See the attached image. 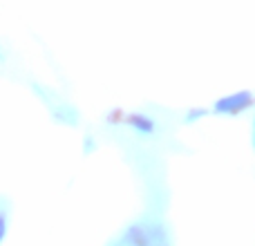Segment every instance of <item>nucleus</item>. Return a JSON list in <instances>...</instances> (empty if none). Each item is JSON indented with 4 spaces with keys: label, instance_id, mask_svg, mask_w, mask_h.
Returning a JSON list of instances; mask_svg holds the SVG:
<instances>
[{
    "label": "nucleus",
    "instance_id": "nucleus-1",
    "mask_svg": "<svg viewBox=\"0 0 255 246\" xmlns=\"http://www.w3.org/2000/svg\"><path fill=\"white\" fill-rule=\"evenodd\" d=\"M253 101V94L249 92V90H244V92H238V94H231V97L226 99H220V101L215 103V112H229V115H235V112L240 110H247L249 106H251Z\"/></svg>",
    "mask_w": 255,
    "mask_h": 246
},
{
    "label": "nucleus",
    "instance_id": "nucleus-2",
    "mask_svg": "<svg viewBox=\"0 0 255 246\" xmlns=\"http://www.w3.org/2000/svg\"><path fill=\"white\" fill-rule=\"evenodd\" d=\"M124 242L128 246H152V231L145 226H132L128 229Z\"/></svg>",
    "mask_w": 255,
    "mask_h": 246
},
{
    "label": "nucleus",
    "instance_id": "nucleus-3",
    "mask_svg": "<svg viewBox=\"0 0 255 246\" xmlns=\"http://www.w3.org/2000/svg\"><path fill=\"white\" fill-rule=\"evenodd\" d=\"M128 121H130L132 125H134L136 130H141V132H152L154 130V121H150L148 117H143V115H130L128 117Z\"/></svg>",
    "mask_w": 255,
    "mask_h": 246
}]
</instances>
